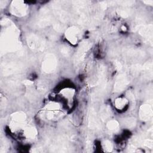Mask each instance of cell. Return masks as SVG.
Wrapping results in <instances>:
<instances>
[{"label": "cell", "mask_w": 153, "mask_h": 153, "mask_svg": "<svg viewBox=\"0 0 153 153\" xmlns=\"http://www.w3.org/2000/svg\"><path fill=\"white\" fill-rule=\"evenodd\" d=\"M119 124L116 120H111L107 123V127L111 131H115L118 128Z\"/></svg>", "instance_id": "7c38bea8"}, {"label": "cell", "mask_w": 153, "mask_h": 153, "mask_svg": "<svg viewBox=\"0 0 153 153\" xmlns=\"http://www.w3.org/2000/svg\"><path fill=\"white\" fill-rule=\"evenodd\" d=\"M140 118L144 121L149 120L152 115V107L149 104H144L141 106L139 111Z\"/></svg>", "instance_id": "52a82bcc"}, {"label": "cell", "mask_w": 153, "mask_h": 153, "mask_svg": "<svg viewBox=\"0 0 153 153\" xmlns=\"http://www.w3.org/2000/svg\"><path fill=\"white\" fill-rule=\"evenodd\" d=\"M103 148L107 152H110L112 149V143L109 140H105L103 142Z\"/></svg>", "instance_id": "5bb4252c"}, {"label": "cell", "mask_w": 153, "mask_h": 153, "mask_svg": "<svg viewBox=\"0 0 153 153\" xmlns=\"http://www.w3.org/2000/svg\"><path fill=\"white\" fill-rule=\"evenodd\" d=\"M11 13L17 16H25L27 12V5L21 1H13L11 6Z\"/></svg>", "instance_id": "3957f363"}, {"label": "cell", "mask_w": 153, "mask_h": 153, "mask_svg": "<svg viewBox=\"0 0 153 153\" xmlns=\"http://www.w3.org/2000/svg\"><path fill=\"white\" fill-rule=\"evenodd\" d=\"M66 39L72 44H75L80 36L79 30L75 26L68 29L65 33Z\"/></svg>", "instance_id": "5b68a950"}, {"label": "cell", "mask_w": 153, "mask_h": 153, "mask_svg": "<svg viewBox=\"0 0 153 153\" xmlns=\"http://www.w3.org/2000/svg\"><path fill=\"white\" fill-rule=\"evenodd\" d=\"M144 144L145 145H146L147 147H149V148H152V142L151 140H146L144 142Z\"/></svg>", "instance_id": "9a60e30c"}, {"label": "cell", "mask_w": 153, "mask_h": 153, "mask_svg": "<svg viewBox=\"0 0 153 153\" xmlns=\"http://www.w3.org/2000/svg\"><path fill=\"white\" fill-rule=\"evenodd\" d=\"M127 84H128V81H127V77L124 75V74H121L118 76L116 81V83L115 85V89L117 91H120L123 90Z\"/></svg>", "instance_id": "9c48e42d"}, {"label": "cell", "mask_w": 153, "mask_h": 153, "mask_svg": "<svg viewBox=\"0 0 153 153\" xmlns=\"http://www.w3.org/2000/svg\"><path fill=\"white\" fill-rule=\"evenodd\" d=\"M44 111L46 112L47 118L49 120L53 119L54 117L60 115V106L55 102H51L48 103L45 106Z\"/></svg>", "instance_id": "277c9868"}, {"label": "cell", "mask_w": 153, "mask_h": 153, "mask_svg": "<svg viewBox=\"0 0 153 153\" xmlns=\"http://www.w3.org/2000/svg\"><path fill=\"white\" fill-rule=\"evenodd\" d=\"M28 45L34 50H41L44 47L43 41L35 35H30L28 38Z\"/></svg>", "instance_id": "8992f818"}, {"label": "cell", "mask_w": 153, "mask_h": 153, "mask_svg": "<svg viewBox=\"0 0 153 153\" xmlns=\"http://www.w3.org/2000/svg\"><path fill=\"white\" fill-rule=\"evenodd\" d=\"M57 59L55 56L53 54H48L45 56L43 63L42 69L47 73L53 72L56 68Z\"/></svg>", "instance_id": "6da1fadb"}, {"label": "cell", "mask_w": 153, "mask_h": 153, "mask_svg": "<svg viewBox=\"0 0 153 153\" xmlns=\"http://www.w3.org/2000/svg\"><path fill=\"white\" fill-rule=\"evenodd\" d=\"M62 93L65 97H66L68 99H70L73 96L74 93V91L72 90V89H70V88H66V89H65L62 91Z\"/></svg>", "instance_id": "4fadbf2b"}, {"label": "cell", "mask_w": 153, "mask_h": 153, "mask_svg": "<svg viewBox=\"0 0 153 153\" xmlns=\"http://www.w3.org/2000/svg\"><path fill=\"white\" fill-rule=\"evenodd\" d=\"M127 100L123 98H118L115 101V105L117 108L120 109L123 108L127 104Z\"/></svg>", "instance_id": "8fae6325"}, {"label": "cell", "mask_w": 153, "mask_h": 153, "mask_svg": "<svg viewBox=\"0 0 153 153\" xmlns=\"http://www.w3.org/2000/svg\"><path fill=\"white\" fill-rule=\"evenodd\" d=\"M24 134L27 138L32 139L36 137L37 131L32 126H26L24 127Z\"/></svg>", "instance_id": "30bf717a"}, {"label": "cell", "mask_w": 153, "mask_h": 153, "mask_svg": "<svg viewBox=\"0 0 153 153\" xmlns=\"http://www.w3.org/2000/svg\"><path fill=\"white\" fill-rule=\"evenodd\" d=\"M23 83L25 84H26V85H32V81H29V80H26V81H25L24 82H23Z\"/></svg>", "instance_id": "e0dca14e"}, {"label": "cell", "mask_w": 153, "mask_h": 153, "mask_svg": "<svg viewBox=\"0 0 153 153\" xmlns=\"http://www.w3.org/2000/svg\"><path fill=\"white\" fill-rule=\"evenodd\" d=\"M26 116L24 112H16L11 115V127L13 129H19L24 127Z\"/></svg>", "instance_id": "7a4b0ae2"}, {"label": "cell", "mask_w": 153, "mask_h": 153, "mask_svg": "<svg viewBox=\"0 0 153 153\" xmlns=\"http://www.w3.org/2000/svg\"><path fill=\"white\" fill-rule=\"evenodd\" d=\"M89 47V44L87 42L85 41L82 43V44L79 47V49L77 51V53L76 54V61H81L82 60L85 56V54L88 50Z\"/></svg>", "instance_id": "ba28073f"}, {"label": "cell", "mask_w": 153, "mask_h": 153, "mask_svg": "<svg viewBox=\"0 0 153 153\" xmlns=\"http://www.w3.org/2000/svg\"><path fill=\"white\" fill-rule=\"evenodd\" d=\"M62 53H63V54H65L66 55H67V54L69 53L68 48H67L66 47L63 48V50H62Z\"/></svg>", "instance_id": "2e32d148"}]
</instances>
